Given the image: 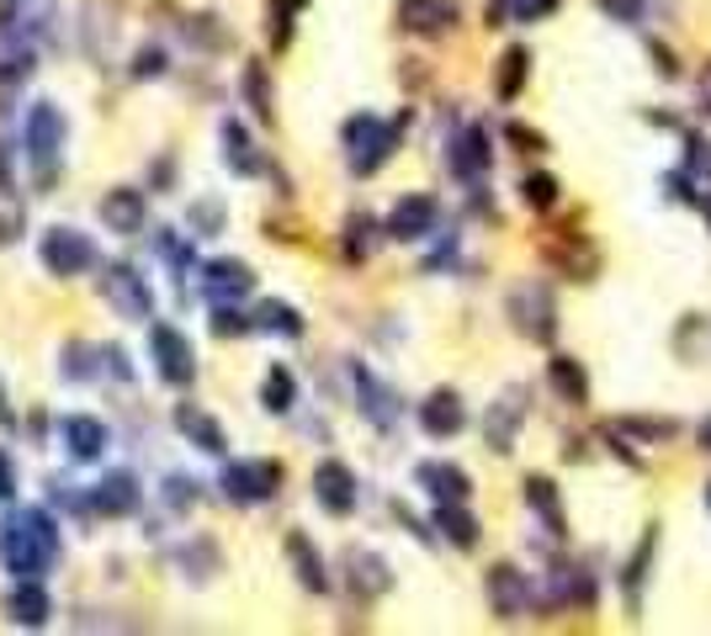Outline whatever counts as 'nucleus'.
<instances>
[{
  "instance_id": "nucleus-53",
  "label": "nucleus",
  "mask_w": 711,
  "mask_h": 636,
  "mask_svg": "<svg viewBox=\"0 0 711 636\" xmlns=\"http://www.w3.org/2000/svg\"><path fill=\"white\" fill-rule=\"evenodd\" d=\"M695 207H701V218H707V228H711V192H695Z\"/></svg>"
},
{
  "instance_id": "nucleus-20",
  "label": "nucleus",
  "mask_w": 711,
  "mask_h": 636,
  "mask_svg": "<svg viewBox=\"0 0 711 636\" xmlns=\"http://www.w3.org/2000/svg\"><path fill=\"white\" fill-rule=\"evenodd\" d=\"M202 287L213 302H240V297L255 293V276H250L245 260H207L202 266Z\"/></svg>"
},
{
  "instance_id": "nucleus-31",
  "label": "nucleus",
  "mask_w": 711,
  "mask_h": 636,
  "mask_svg": "<svg viewBox=\"0 0 711 636\" xmlns=\"http://www.w3.org/2000/svg\"><path fill=\"white\" fill-rule=\"evenodd\" d=\"M250 329H261V335H282V340H297V335H303V314H297L293 302H282V297H266V302L250 314Z\"/></svg>"
},
{
  "instance_id": "nucleus-7",
  "label": "nucleus",
  "mask_w": 711,
  "mask_h": 636,
  "mask_svg": "<svg viewBox=\"0 0 711 636\" xmlns=\"http://www.w3.org/2000/svg\"><path fill=\"white\" fill-rule=\"evenodd\" d=\"M526 419H531V388H520L516 382V388H505L489 409H484V445L505 457V451L516 445V435H520V424H526Z\"/></svg>"
},
{
  "instance_id": "nucleus-36",
  "label": "nucleus",
  "mask_w": 711,
  "mask_h": 636,
  "mask_svg": "<svg viewBox=\"0 0 711 636\" xmlns=\"http://www.w3.org/2000/svg\"><path fill=\"white\" fill-rule=\"evenodd\" d=\"M223 165L234 175H261V154L250 144V133L240 123H223Z\"/></svg>"
},
{
  "instance_id": "nucleus-38",
  "label": "nucleus",
  "mask_w": 711,
  "mask_h": 636,
  "mask_svg": "<svg viewBox=\"0 0 711 636\" xmlns=\"http://www.w3.org/2000/svg\"><path fill=\"white\" fill-rule=\"evenodd\" d=\"M558 11V0H494L489 6V27L505 22H547Z\"/></svg>"
},
{
  "instance_id": "nucleus-19",
  "label": "nucleus",
  "mask_w": 711,
  "mask_h": 636,
  "mask_svg": "<svg viewBox=\"0 0 711 636\" xmlns=\"http://www.w3.org/2000/svg\"><path fill=\"white\" fill-rule=\"evenodd\" d=\"M415 483L430 493V504H441V499H473V478H467L457 462H441V457L419 462L415 466Z\"/></svg>"
},
{
  "instance_id": "nucleus-21",
  "label": "nucleus",
  "mask_w": 711,
  "mask_h": 636,
  "mask_svg": "<svg viewBox=\"0 0 711 636\" xmlns=\"http://www.w3.org/2000/svg\"><path fill=\"white\" fill-rule=\"evenodd\" d=\"M547 605H558V611H589L595 605V578H589L585 567H568L558 563L547 573Z\"/></svg>"
},
{
  "instance_id": "nucleus-23",
  "label": "nucleus",
  "mask_w": 711,
  "mask_h": 636,
  "mask_svg": "<svg viewBox=\"0 0 711 636\" xmlns=\"http://www.w3.org/2000/svg\"><path fill=\"white\" fill-rule=\"evenodd\" d=\"M144 504V489H139V478L133 472H112V478H101V489L91 493V510L106 514V520H123Z\"/></svg>"
},
{
  "instance_id": "nucleus-17",
  "label": "nucleus",
  "mask_w": 711,
  "mask_h": 636,
  "mask_svg": "<svg viewBox=\"0 0 711 636\" xmlns=\"http://www.w3.org/2000/svg\"><path fill=\"white\" fill-rule=\"evenodd\" d=\"M345 584H351L356 599H383L393 588L388 557H377L372 546H351V552H345Z\"/></svg>"
},
{
  "instance_id": "nucleus-11",
  "label": "nucleus",
  "mask_w": 711,
  "mask_h": 636,
  "mask_svg": "<svg viewBox=\"0 0 711 636\" xmlns=\"http://www.w3.org/2000/svg\"><path fill=\"white\" fill-rule=\"evenodd\" d=\"M149 350H154L160 382H171V388H192L196 382V356H192V345H186V335H181L175 324H154Z\"/></svg>"
},
{
  "instance_id": "nucleus-42",
  "label": "nucleus",
  "mask_w": 711,
  "mask_h": 636,
  "mask_svg": "<svg viewBox=\"0 0 711 636\" xmlns=\"http://www.w3.org/2000/svg\"><path fill=\"white\" fill-rule=\"evenodd\" d=\"M595 6L621 27H642V17H648V0H595Z\"/></svg>"
},
{
  "instance_id": "nucleus-41",
  "label": "nucleus",
  "mask_w": 711,
  "mask_h": 636,
  "mask_svg": "<svg viewBox=\"0 0 711 636\" xmlns=\"http://www.w3.org/2000/svg\"><path fill=\"white\" fill-rule=\"evenodd\" d=\"M213 335L219 340H240V335H250V318L234 302H213Z\"/></svg>"
},
{
  "instance_id": "nucleus-35",
  "label": "nucleus",
  "mask_w": 711,
  "mask_h": 636,
  "mask_svg": "<svg viewBox=\"0 0 711 636\" xmlns=\"http://www.w3.org/2000/svg\"><path fill=\"white\" fill-rule=\"evenodd\" d=\"M611 430H616V435H632V441H642V445H663V441H674V435H680V419L627 414V419H616Z\"/></svg>"
},
{
  "instance_id": "nucleus-40",
  "label": "nucleus",
  "mask_w": 711,
  "mask_h": 636,
  "mask_svg": "<svg viewBox=\"0 0 711 636\" xmlns=\"http://www.w3.org/2000/svg\"><path fill=\"white\" fill-rule=\"evenodd\" d=\"M245 101H250V112L261 117V123H271L276 112H271V74H266V64H245Z\"/></svg>"
},
{
  "instance_id": "nucleus-54",
  "label": "nucleus",
  "mask_w": 711,
  "mask_h": 636,
  "mask_svg": "<svg viewBox=\"0 0 711 636\" xmlns=\"http://www.w3.org/2000/svg\"><path fill=\"white\" fill-rule=\"evenodd\" d=\"M707 510H711V483H707Z\"/></svg>"
},
{
  "instance_id": "nucleus-27",
  "label": "nucleus",
  "mask_w": 711,
  "mask_h": 636,
  "mask_svg": "<svg viewBox=\"0 0 711 636\" xmlns=\"http://www.w3.org/2000/svg\"><path fill=\"white\" fill-rule=\"evenodd\" d=\"M287 563H293L297 584L308 588V594H329V567H324L319 546L303 536V531H293V536H287Z\"/></svg>"
},
{
  "instance_id": "nucleus-3",
  "label": "nucleus",
  "mask_w": 711,
  "mask_h": 636,
  "mask_svg": "<svg viewBox=\"0 0 711 636\" xmlns=\"http://www.w3.org/2000/svg\"><path fill=\"white\" fill-rule=\"evenodd\" d=\"M505 314H510V329H516L526 345H552L558 340V297L547 293L541 281H520V287H510Z\"/></svg>"
},
{
  "instance_id": "nucleus-2",
  "label": "nucleus",
  "mask_w": 711,
  "mask_h": 636,
  "mask_svg": "<svg viewBox=\"0 0 711 636\" xmlns=\"http://www.w3.org/2000/svg\"><path fill=\"white\" fill-rule=\"evenodd\" d=\"M404 123H409V117H393V123H388V117L356 112V117L341 127L351 171H356V175H377V171H383V165L393 160V148H398V139H404Z\"/></svg>"
},
{
  "instance_id": "nucleus-6",
  "label": "nucleus",
  "mask_w": 711,
  "mask_h": 636,
  "mask_svg": "<svg viewBox=\"0 0 711 636\" xmlns=\"http://www.w3.org/2000/svg\"><path fill=\"white\" fill-rule=\"evenodd\" d=\"M436 223H441V202L430 192H409L398 196L388 207V223H383V234H388L393 245H419V239H430L436 234Z\"/></svg>"
},
{
  "instance_id": "nucleus-47",
  "label": "nucleus",
  "mask_w": 711,
  "mask_h": 636,
  "mask_svg": "<svg viewBox=\"0 0 711 636\" xmlns=\"http://www.w3.org/2000/svg\"><path fill=\"white\" fill-rule=\"evenodd\" d=\"M223 218H228V213H223V202H196L192 207V223L202 228V234H219Z\"/></svg>"
},
{
  "instance_id": "nucleus-16",
  "label": "nucleus",
  "mask_w": 711,
  "mask_h": 636,
  "mask_svg": "<svg viewBox=\"0 0 711 636\" xmlns=\"http://www.w3.org/2000/svg\"><path fill=\"white\" fill-rule=\"evenodd\" d=\"M520 499H526V510L541 520V531H547V541H563L568 536V514H563V493H558V483L547 478V472H531L526 483H520Z\"/></svg>"
},
{
  "instance_id": "nucleus-48",
  "label": "nucleus",
  "mask_w": 711,
  "mask_h": 636,
  "mask_svg": "<svg viewBox=\"0 0 711 636\" xmlns=\"http://www.w3.org/2000/svg\"><path fill=\"white\" fill-rule=\"evenodd\" d=\"M128 74H133V80H154V74H165V53L144 49L139 59H133V70H128Z\"/></svg>"
},
{
  "instance_id": "nucleus-43",
  "label": "nucleus",
  "mask_w": 711,
  "mask_h": 636,
  "mask_svg": "<svg viewBox=\"0 0 711 636\" xmlns=\"http://www.w3.org/2000/svg\"><path fill=\"white\" fill-rule=\"evenodd\" d=\"M271 43H276V49H287V38H293V0H276V6H271Z\"/></svg>"
},
{
  "instance_id": "nucleus-1",
  "label": "nucleus",
  "mask_w": 711,
  "mask_h": 636,
  "mask_svg": "<svg viewBox=\"0 0 711 636\" xmlns=\"http://www.w3.org/2000/svg\"><path fill=\"white\" fill-rule=\"evenodd\" d=\"M53 557H59V525H53V514L27 510L0 531V563H6L11 578H43L53 567Z\"/></svg>"
},
{
  "instance_id": "nucleus-9",
  "label": "nucleus",
  "mask_w": 711,
  "mask_h": 636,
  "mask_svg": "<svg viewBox=\"0 0 711 636\" xmlns=\"http://www.w3.org/2000/svg\"><path fill=\"white\" fill-rule=\"evenodd\" d=\"M446 165H451V175L457 181H467V186H484L494 171V139L484 123H467L457 139H451V148H446Z\"/></svg>"
},
{
  "instance_id": "nucleus-10",
  "label": "nucleus",
  "mask_w": 711,
  "mask_h": 636,
  "mask_svg": "<svg viewBox=\"0 0 711 636\" xmlns=\"http://www.w3.org/2000/svg\"><path fill=\"white\" fill-rule=\"evenodd\" d=\"M38 255H43V266L53 270V276H85V270H97V245L85 239V234H74V228H43V245H38Z\"/></svg>"
},
{
  "instance_id": "nucleus-30",
  "label": "nucleus",
  "mask_w": 711,
  "mask_h": 636,
  "mask_svg": "<svg viewBox=\"0 0 711 636\" xmlns=\"http://www.w3.org/2000/svg\"><path fill=\"white\" fill-rule=\"evenodd\" d=\"M547 260L558 270H568V281H595L600 276V255H595V245H585V239H552L547 245Z\"/></svg>"
},
{
  "instance_id": "nucleus-51",
  "label": "nucleus",
  "mask_w": 711,
  "mask_h": 636,
  "mask_svg": "<svg viewBox=\"0 0 711 636\" xmlns=\"http://www.w3.org/2000/svg\"><path fill=\"white\" fill-rule=\"evenodd\" d=\"M11 483H17V478H11V462L0 457V499H11Z\"/></svg>"
},
{
  "instance_id": "nucleus-44",
  "label": "nucleus",
  "mask_w": 711,
  "mask_h": 636,
  "mask_svg": "<svg viewBox=\"0 0 711 636\" xmlns=\"http://www.w3.org/2000/svg\"><path fill=\"white\" fill-rule=\"evenodd\" d=\"M685 171L701 175V181L711 175V144L707 139H695V133H685Z\"/></svg>"
},
{
  "instance_id": "nucleus-26",
  "label": "nucleus",
  "mask_w": 711,
  "mask_h": 636,
  "mask_svg": "<svg viewBox=\"0 0 711 636\" xmlns=\"http://www.w3.org/2000/svg\"><path fill=\"white\" fill-rule=\"evenodd\" d=\"M101 223L112 234H139L144 228V192L139 186H112L101 196Z\"/></svg>"
},
{
  "instance_id": "nucleus-14",
  "label": "nucleus",
  "mask_w": 711,
  "mask_h": 636,
  "mask_svg": "<svg viewBox=\"0 0 711 636\" xmlns=\"http://www.w3.org/2000/svg\"><path fill=\"white\" fill-rule=\"evenodd\" d=\"M419 430H425L430 441H451V435H463V430H467L463 392H457V388L425 392V403H419Z\"/></svg>"
},
{
  "instance_id": "nucleus-49",
  "label": "nucleus",
  "mask_w": 711,
  "mask_h": 636,
  "mask_svg": "<svg viewBox=\"0 0 711 636\" xmlns=\"http://www.w3.org/2000/svg\"><path fill=\"white\" fill-rule=\"evenodd\" d=\"M648 53L659 59V74H663V80H680V64H674V53L663 49V43H648Z\"/></svg>"
},
{
  "instance_id": "nucleus-46",
  "label": "nucleus",
  "mask_w": 711,
  "mask_h": 636,
  "mask_svg": "<svg viewBox=\"0 0 711 636\" xmlns=\"http://www.w3.org/2000/svg\"><path fill=\"white\" fill-rule=\"evenodd\" d=\"M165 504H171V510H192V504H196V483H192V478H165Z\"/></svg>"
},
{
  "instance_id": "nucleus-8",
  "label": "nucleus",
  "mask_w": 711,
  "mask_h": 636,
  "mask_svg": "<svg viewBox=\"0 0 711 636\" xmlns=\"http://www.w3.org/2000/svg\"><path fill=\"white\" fill-rule=\"evenodd\" d=\"M484 599H489L494 620H520V615L531 611V578L520 573L516 563H494L489 573H484Z\"/></svg>"
},
{
  "instance_id": "nucleus-4",
  "label": "nucleus",
  "mask_w": 711,
  "mask_h": 636,
  "mask_svg": "<svg viewBox=\"0 0 711 636\" xmlns=\"http://www.w3.org/2000/svg\"><path fill=\"white\" fill-rule=\"evenodd\" d=\"M64 139H70V123H64L59 101H38V106H32V117H27V154H32V165H38V181H43V186L59 175Z\"/></svg>"
},
{
  "instance_id": "nucleus-13",
  "label": "nucleus",
  "mask_w": 711,
  "mask_h": 636,
  "mask_svg": "<svg viewBox=\"0 0 711 636\" xmlns=\"http://www.w3.org/2000/svg\"><path fill=\"white\" fill-rule=\"evenodd\" d=\"M351 388H356L362 414H367L377 430H393V424L404 419V398H398V392H393L372 367H362V361H351Z\"/></svg>"
},
{
  "instance_id": "nucleus-45",
  "label": "nucleus",
  "mask_w": 711,
  "mask_h": 636,
  "mask_svg": "<svg viewBox=\"0 0 711 636\" xmlns=\"http://www.w3.org/2000/svg\"><path fill=\"white\" fill-rule=\"evenodd\" d=\"M505 139H510L520 154H547V133H537V127H526V123H510Z\"/></svg>"
},
{
  "instance_id": "nucleus-5",
  "label": "nucleus",
  "mask_w": 711,
  "mask_h": 636,
  "mask_svg": "<svg viewBox=\"0 0 711 636\" xmlns=\"http://www.w3.org/2000/svg\"><path fill=\"white\" fill-rule=\"evenodd\" d=\"M219 489L228 504H266V499H276V489H282V462H271V457H250V462H228L219 478Z\"/></svg>"
},
{
  "instance_id": "nucleus-28",
  "label": "nucleus",
  "mask_w": 711,
  "mask_h": 636,
  "mask_svg": "<svg viewBox=\"0 0 711 636\" xmlns=\"http://www.w3.org/2000/svg\"><path fill=\"white\" fill-rule=\"evenodd\" d=\"M6 611H11V620H17V626H43V620L53 615L43 578H17V588L6 594Z\"/></svg>"
},
{
  "instance_id": "nucleus-39",
  "label": "nucleus",
  "mask_w": 711,
  "mask_h": 636,
  "mask_svg": "<svg viewBox=\"0 0 711 636\" xmlns=\"http://www.w3.org/2000/svg\"><path fill=\"white\" fill-rule=\"evenodd\" d=\"M372 245H377V223H372L367 213H351V218H345V239H341L345 260H367Z\"/></svg>"
},
{
  "instance_id": "nucleus-22",
  "label": "nucleus",
  "mask_w": 711,
  "mask_h": 636,
  "mask_svg": "<svg viewBox=\"0 0 711 636\" xmlns=\"http://www.w3.org/2000/svg\"><path fill=\"white\" fill-rule=\"evenodd\" d=\"M430 525H436V531H441L457 552H473V546H478V536H484V525L473 520L467 499H441V504L430 510Z\"/></svg>"
},
{
  "instance_id": "nucleus-37",
  "label": "nucleus",
  "mask_w": 711,
  "mask_h": 636,
  "mask_svg": "<svg viewBox=\"0 0 711 636\" xmlns=\"http://www.w3.org/2000/svg\"><path fill=\"white\" fill-rule=\"evenodd\" d=\"M261 403H266V414H293L297 403V377L287 367H271L261 377Z\"/></svg>"
},
{
  "instance_id": "nucleus-52",
  "label": "nucleus",
  "mask_w": 711,
  "mask_h": 636,
  "mask_svg": "<svg viewBox=\"0 0 711 636\" xmlns=\"http://www.w3.org/2000/svg\"><path fill=\"white\" fill-rule=\"evenodd\" d=\"M701 112L711 117V64H707V74H701Z\"/></svg>"
},
{
  "instance_id": "nucleus-25",
  "label": "nucleus",
  "mask_w": 711,
  "mask_h": 636,
  "mask_svg": "<svg viewBox=\"0 0 711 636\" xmlns=\"http://www.w3.org/2000/svg\"><path fill=\"white\" fill-rule=\"evenodd\" d=\"M175 430L196 445V451H207V457H223L228 451V435H223V424L207 409H196V403H181L175 409Z\"/></svg>"
},
{
  "instance_id": "nucleus-29",
  "label": "nucleus",
  "mask_w": 711,
  "mask_h": 636,
  "mask_svg": "<svg viewBox=\"0 0 711 636\" xmlns=\"http://www.w3.org/2000/svg\"><path fill=\"white\" fill-rule=\"evenodd\" d=\"M547 388L558 392L568 409H585V403H589V371H585V361H573V356H552V361H547Z\"/></svg>"
},
{
  "instance_id": "nucleus-15",
  "label": "nucleus",
  "mask_w": 711,
  "mask_h": 636,
  "mask_svg": "<svg viewBox=\"0 0 711 636\" xmlns=\"http://www.w3.org/2000/svg\"><path fill=\"white\" fill-rule=\"evenodd\" d=\"M457 0H398V27L409 32V38H446L451 27H457Z\"/></svg>"
},
{
  "instance_id": "nucleus-24",
  "label": "nucleus",
  "mask_w": 711,
  "mask_h": 636,
  "mask_svg": "<svg viewBox=\"0 0 711 636\" xmlns=\"http://www.w3.org/2000/svg\"><path fill=\"white\" fill-rule=\"evenodd\" d=\"M653 557H659V525H648V531H642V541L632 546V557H627V567H621V594H627V611L632 615L642 611V584H648Z\"/></svg>"
},
{
  "instance_id": "nucleus-34",
  "label": "nucleus",
  "mask_w": 711,
  "mask_h": 636,
  "mask_svg": "<svg viewBox=\"0 0 711 636\" xmlns=\"http://www.w3.org/2000/svg\"><path fill=\"white\" fill-rule=\"evenodd\" d=\"M516 196H520V207H531V213H552L558 196H563V181L552 171H531V175H520Z\"/></svg>"
},
{
  "instance_id": "nucleus-50",
  "label": "nucleus",
  "mask_w": 711,
  "mask_h": 636,
  "mask_svg": "<svg viewBox=\"0 0 711 636\" xmlns=\"http://www.w3.org/2000/svg\"><path fill=\"white\" fill-rule=\"evenodd\" d=\"M695 445H701V451H707V457H711V414L701 419V424H695Z\"/></svg>"
},
{
  "instance_id": "nucleus-12",
  "label": "nucleus",
  "mask_w": 711,
  "mask_h": 636,
  "mask_svg": "<svg viewBox=\"0 0 711 636\" xmlns=\"http://www.w3.org/2000/svg\"><path fill=\"white\" fill-rule=\"evenodd\" d=\"M356 499H362L356 472H351L341 457H324V462L314 466V504H319L329 520H345V514H356Z\"/></svg>"
},
{
  "instance_id": "nucleus-33",
  "label": "nucleus",
  "mask_w": 711,
  "mask_h": 636,
  "mask_svg": "<svg viewBox=\"0 0 711 636\" xmlns=\"http://www.w3.org/2000/svg\"><path fill=\"white\" fill-rule=\"evenodd\" d=\"M526 80H531V49H526V43H516V49H505V59H499V74H494V96H499V101H516Z\"/></svg>"
},
{
  "instance_id": "nucleus-32",
  "label": "nucleus",
  "mask_w": 711,
  "mask_h": 636,
  "mask_svg": "<svg viewBox=\"0 0 711 636\" xmlns=\"http://www.w3.org/2000/svg\"><path fill=\"white\" fill-rule=\"evenodd\" d=\"M64 441H70V457L74 462H97L101 451H106V424L97 414H74L64 424Z\"/></svg>"
},
{
  "instance_id": "nucleus-18",
  "label": "nucleus",
  "mask_w": 711,
  "mask_h": 636,
  "mask_svg": "<svg viewBox=\"0 0 711 636\" xmlns=\"http://www.w3.org/2000/svg\"><path fill=\"white\" fill-rule=\"evenodd\" d=\"M101 293L112 297V308H118L123 318H149V314H154V293H149V281L133 266L112 270V276L101 281Z\"/></svg>"
}]
</instances>
